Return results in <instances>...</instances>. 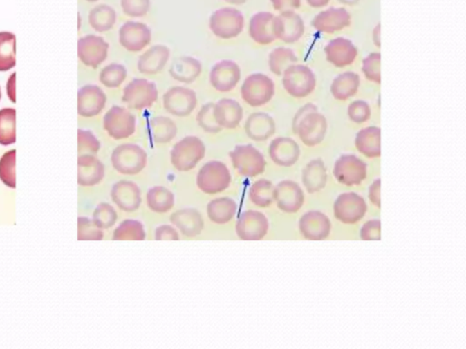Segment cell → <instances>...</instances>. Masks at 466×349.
<instances>
[{"label":"cell","instance_id":"obj_23","mask_svg":"<svg viewBox=\"0 0 466 349\" xmlns=\"http://www.w3.org/2000/svg\"><path fill=\"white\" fill-rule=\"evenodd\" d=\"M111 197L119 209L125 212H133L142 204V193L137 184L129 180H120L112 187Z\"/></svg>","mask_w":466,"mask_h":349},{"label":"cell","instance_id":"obj_3","mask_svg":"<svg viewBox=\"0 0 466 349\" xmlns=\"http://www.w3.org/2000/svg\"><path fill=\"white\" fill-rule=\"evenodd\" d=\"M205 152V145L200 138L188 135L175 144L171 151V162L180 172L189 171L203 160Z\"/></svg>","mask_w":466,"mask_h":349},{"label":"cell","instance_id":"obj_27","mask_svg":"<svg viewBox=\"0 0 466 349\" xmlns=\"http://www.w3.org/2000/svg\"><path fill=\"white\" fill-rule=\"evenodd\" d=\"M171 222L179 229L183 236L188 238H195L201 235L204 227L203 216L194 209L178 210L171 216Z\"/></svg>","mask_w":466,"mask_h":349},{"label":"cell","instance_id":"obj_40","mask_svg":"<svg viewBox=\"0 0 466 349\" xmlns=\"http://www.w3.org/2000/svg\"><path fill=\"white\" fill-rule=\"evenodd\" d=\"M297 62L295 52L288 48H275L269 55L270 70L276 76H283V72Z\"/></svg>","mask_w":466,"mask_h":349},{"label":"cell","instance_id":"obj_26","mask_svg":"<svg viewBox=\"0 0 466 349\" xmlns=\"http://www.w3.org/2000/svg\"><path fill=\"white\" fill-rule=\"evenodd\" d=\"M244 129L251 140L261 142L268 140L275 134L276 124L269 114L256 112L247 118Z\"/></svg>","mask_w":466,"mask_h":349},{"label":"cell","instance_id":"obj_49","mask_svg":"<svg viewBox=\"0 0 466 349\" xmlns=\"http://www.w3.org/2000/svg\"><path fill=\"white\" fill-rule=\"evenodd\" d=\"M381 54L371 53L362 60V71L367 80L371 82L381 84Z\"/></svg>","mask_w":466,"mask_h":349},{"label":"cell","instance_id":"obj_8","mask_svg":"<svg viewBox=\"0 0 466 349\" xmlns=\"http://www.w3.org/2000/svg\"><path fill=\"white\" fill-rule=\"evenodd\" d=\"M209 28L218 39H234L243 30L244 17L236 8H221L212 14L209 19Z\"/></svg>","mask_w":466,"mask_h":349},{"label":"cell","instance_id":"obj_34","mask_svg":"<svg viewBox=\"0 0 466 349\" xmlns=\"http://www.w3.org/2000/svg\"><path fill=\"white\" fill-rule=\"evenodd\" d=\"M203 71V66L192 57H180L172 62L169 69V75L181 83L191 84L196 80Z\"/></svg>","mask_w":466,"mask_h":349},{"label":"cell","instance_id":"obj_51","mask_svg":"<svg viewBox=\"0 0 466 349\" xmlns=\"http://www.w3.org/2000/svg\"><path fill=\"white\" fill-rule=\"evenodd\" d=\"M103 232L93 220L87 218H79V240H102Z\"/></svg>","mask_w":466,"mask_h":349},{"label":"cell","instance_id":"obj_62","mask_svg":"<svg viewBox=\"0 0 466 349\" xmlns=\"http://www.w3.org/2000/svg\"><path fill=\"white\" fill-rule=\"evenodd\" d=\"M88 1H97V0H88Z\"/></svg>","mask_w":466,"mask_h":349},{"label":"cell","instance_id":"obj_42","mask_svg":"<svg viewBox=\"0 0 466 349\" xmlns=\"http://www.w3.org/2000/svg\"><path fill=\"white\" fill-rule=\"evenodd\" d=\"M16 37L10 32H0V71H8L16 65Z\"/></svg>","mask_w":466,"mask_h":349},{"label":"cell","instance_id":"obj_32","mask_svg":"<svg viewBox=\"0 0 466 349\" xmlns=\"http://www.w3.org/2000/svg\"><path fill=\"white\" fill-rule=\"evenodd\" d=\"M355 148L368 158L381 157V129L378 126H367L356 135Z\"/></svg>","mask_w":466,"mask_h":349},{"label":"cell","instance_id":"obj_18","mask_svg":"<svg viewBox=\"0 0 466 349\" xmlns=\"http://www.w3.org/2000/svg\"><path fill=\"white\" fill-rule=\"evenodd\" d=\"M241 80V68L232 60L216 63L209 75V82L216 91L229 92L236 88Z\"/></svg>","mask_w":466,"mask_h":349},{"label":"cell","instance_id":"obj_14","mask_svg":"<svg viewBox=\"0 0 466 349\" xmlns=\"http://www.w3.org/2000/svg\"><path fill=\"white\" fill-rule=\"evenodd\" d=\"M196 106V93L192 89L184 86H172L163 96L164 109L174 116H189Z\"/></svg>","mask_w":466,"mask_h":349},{"label":"cell","instance_id":"obj_5","mask_svg":"<svg viewBox=\"0 0 466 349\" xmlns=\"http://www.w3.org/2000/svg\"><path fill=\"white\" fill-rule=\"evenodd\" d=\"M283 86L290 96L303 99L315 91L316 77L306 65H292L283 72Z\"/></svg>","mask_w":466,"mask_h":349},{"label":"cell","instance_id":"obj_39","mask_svg":"<svg viewBox=\"0 0 466 349\" xmlns=\"http://www.w3.org/2000/svg\"><path fill=\"white\" fill-rule=\"evenodd\" d=\"M116 12L108 5L97 6L91 11L88 16L91 27L97 32L111 30L116 23Z\"/></svg>","mask_w":466,"mask_h":349},{"label":"cell","instance_id":"obj_59","mask_svg":"<svg viewBox=\"0 0 466 349\" xmlns=\"http://www.w3.org/2000/svg\"><path fill=\"white\" fill-rule=\"evenodd\" d=\"M380 28H381L380 27V25L377 26L373 34V43H375L376 47L378 48L381 47V37H380L381 36V30H380Z\"/></svg>","mask_w":466,"mask_h":349},{"label":"cell","instance_id":"obj_17","mask_svg":"<svg viewBox=\"0 0 466 349\" xmlns=\"http://www.w3.org/2000/svg\"><path fill=\"white\" fill-rule=\"evenodd\" d=\"M274 201L284 213H296L304 203V193L295 181L283 180L274 187Z\"/></svg>","mask_w":466,"mask_h":349},{"label":"cell","instance_id":"obj_7","mask_svg":"<svg viewBox=\"0 0 466 349\" xmlns=\"http://www.w3.org/2000/svg\"><path fill=\"white\" fill-rule=\"evenodd\" d=\"M233 167L244 178H255L266 169L263 155L252 145L236 146L230 152Z\"/></svg>","mask_w":466,"mask_h":349},{"label":"cell","instance_id":"obj_53","mask_svg":"<svg viewBox=\"0 0 466 349\" xmlns=\"http://www.w3.org/2000/svg\"><path fill=\"white\" fill-rule=\"evenodd\" d=\"M123 12L127 16L133 17H144L148 13L151 1L149 0H122Z\"/></svg>","mask_w":466,"mask_h":349},{"label":"cell","instance_id":"obj_13","mask_svg":"<svg viewBox=\"0 0 466 349\" xmlns=\"http://www.w3.org/2000/svg\"><path fill=\"white\" fill-rule=\"evenodd\" d=\"M235 230L241 240H261L268 233V218L256 210H247L239 216Z\"/></svg>","mask_w":466,"mask_h":349},{"label":"cell","instance_id":"obj_47","mask_svg":"<svg viewBox=\"0 0 466 349\" xmlns=\"http://www.w3.org/2000/svg\"><path fill=\"white\" fill-rule=\"evenodd\" d=\"M16 150L5 153L0 160V180L11 189L16 187Z\"/></svg>","mask_w":466,"mask_h":349},{"label":"cell","instance_id":"obj_24","mask_svg":"<svg viewBox=\"0 0 466 349\" xmlns=\"http://www.w3.org/2000/svg\"><path fill=\"white\" fill-rule=\"evenodd\" d=\"M269 155L272 162L277 166L290 167L297 162L301 149L292 138L279 137L270 142Z\"/></svg>","mask_w":466,"mask_h":349},{"label":"cell","instance_id":"obj_12","mask_svg":"<svg viewBox=\"0 0 466 349\" xmlns=\"http://www.w3.org/2000/svg\"><path fill=\"white\" fill-rule=\"evenodd\" d=\"M364 198L356 193H344L333 205V213L339 221L345 225L357 223L367 212Z\"/></svg>","mask_w":466,"mask_h":349},{"label":"cell","instance_id":"obj_22","mask_svg":"<svg viewBox=\"0 0 466 349\" xmlns=\"http://www.w3.org/2000/svg\"><path fill=\"white\" fill-rule=\"evenodd\" d=\"M324 53L327 62L339 68L352 65L358 56L357 48L350 39L344 37L330 40L325 46Z\"/></svg>","mask_w":466,"mask_h":349},{"label":"cell","instance_id":"obj_46","mask_svg":"<svg viewBox=\"0 0 466 349\" xmlns=\"http://www.w3.org/2000/svg\"><path fill=\"white\" fill-rule=\"evenodd\" d=\"M214 106L215 104L212 102L205 104L201 106L196 116L198 126H201L207 133H218L223 129L215 120Z\"/></svg>","mask_w":466,"mask_h":349},{"label":"cell","instance_id":"obj_61","mask_svg":"<svg viewBox=\"0 0 466 349\" xmlns=\"http://www.w3.org/2000/svg\"><path fill=\"white\" fill-rule=\"evenodd\" d=\"M226 1L234 3V4H241V3L245 2L246 0H226Z\"/></svg>","mask_w":466,"mask_h":349},{"label":"cell","instance_id":"obj_9","mask_svg":"<svg viewBox=\"0 0 466 349\" xmlns=\"http://www.w3.org/2000/svg\"><path fill=\"white\" fill-rule=\"evenodd\" d=\"M159 96L157 86L145 79H135L123 89L122 101L136 111L149 109Z\"/></svg>","mask_w":466,"mask_h":349},{"label":"cell","instance_id":"obj_31","mask_svg":"<svg viewBox=\"0 0 466 349\" xmlns=\"http://www.w3.org/2000/svg\"><path fill=\"white\" fill-rule=\"evenodd\" d=\"M273 21L274 16L272 14L268 12L255 14L250 21V37L258 44H270L276 39L273 33Z\"/></svg>","mask_w":466,"mask_h":349},{"label":"cell","instance_id":"obj_60","mask_svg":"<svg viewBox=\"0 0 466 349\" xmlns=\"http://www.w3.org/2000/svg\"><path fill=\"white\" fill-rule=\"evenodd\" d=\"M328 1H329V0H309L310 5L315 6V7H320V6H324L326 4Z\"/></svg>","mask_w":466,"mask_h":349},{"label":"cell","instance_id":"obj_44","mask_svg":"<svg viewBox=\"0 0 466 349\" xmlns=\"http://www.w3.org/2000/svg\"><path fill=\"white\" fill-rule=\"evenodd\" d=\"M146 238V232L142 223L140 221L128 220L123 221L119 227L115 229L112 239L115 241L120 240H136L142 241Z\"/></svg>","mask_w":466,"mask_h":349},{"label":"cell","instance_id":"obj_10","mask_svg":"<svg viewBox=\"0 0 466 349\" xmlns=\"http://www.w3.org/2000/svg\"><path fill=\"white\" fill-rule=\"evenodd\" d=\"M136 117L122 106H114L103 118V126L115 140H125L136 131Z\"/></svg>","mask_w":466,"mask_h":349},{"label":"cell","instance_id":"obj_20","mask_svg":"<svg viewBox=\"0 0 466 349\" xmlns=\"http://www.w3.org/2000/svg\"><path fill=\"white\" fill-rule=\"evenodd\" d=\"M299 229L304 238L308 240H324L330 236L332 223L324 213L313 210L301 216Z\"/></svg>","mask_w":466,"mask_h":349},{"label":"cell","instance_id":"obj_6","mask_svg":"<svg viewBox=\"0 0 466 349\" xmlns=\"http://www.w3.org/2000/svg\"><path fill=\"white\" fill-rule=\"evenodd\" d=\"M244 102L253 108L266 105L275 94V84L270 77L261 73L250 75L241 89Z\"/></svg>","mask_w":466,"mask_h":349},{"label":"cell","instance_id":"obj_56","mask_svg":"<svg viewBox=\"0 0 466 349\" xmlns=\"http://www.w3.org/2000/svg\"><path fill=\"white\" fill-rule=\"evenodd\" d=\"M369 200L377 207H381V180H375L369 189Z\"/></svg>","mask_w":466,"mask_h":349},{"label":"cell","instance_id":"obj_11","mask_svg":"<svg viewBox=\"0 0 466 349\" xmlns=\"http://www.w3.org/2000/svg\"><path fill=\"white\" fill-rule=\"evenodd\" d=\"M333 173L339 183L358 186L366 180L367 165L355 155H344L336 161Z\"/></svg>","mask_w":466,"mask_h":349},{"label":"cell","instance_id":"obj_35","mask_svg":"<svg viewBox=\"0 0 466 349\" xmlns=\"http://www.w3.org/2000/svg\"><path fill=\"white\" fill-rule=\"evenodd\" d=\"M361 79L355 72H344L333 79L330 93L336 100L345 101L355 97L359 91Z\"/></svg>","mask_w":466,"mask_h":349},{"label":"cell","instance_id":"obj_21","mask_svg":"<svg viewBox=\"0 0 466 349\" xmlns=\"http://www.w3.org/2000/svg\"><path fill=\"white\" fill-rule=\"evenodd\" d=\"M107 97L100 86L87 85L82 86L77 95V111L80 116L92 117L104 109Z\"/></svg>","mask_w":466,"mask_h":349},{"label":"cell","instance_id":"obj_19","mask_svg":"<svg viewBox=\"0 0 466 349\" xmlns=\"http://www.w3.org/2000/svg\"><path fill=\"white\" fill-rule=\"evenodd\" d=\"M273 33L276 39L288 44L297 42L304 33L303 19L297 14L286 11L281 15L274 17Z\"/></svg>","mask_w":466,"mask_h":349},{"label":"cell","instance_id":"obj_50","mask_svg":"<svg viewBox=\"0 0 466 349\" xmlns=\"http://www.w3.org/2000/svg\"><path fill=\"white\" fill-rule=\"evenodd\" d=\"M348 117L355 124L367 122L372 116V109L364 100H355L348 106Z\"/></svg>","mask_w":466,"mask_h":349},{"label":"cell","instance_id":"obj_58","mask_svg":"<svg viewBox=\"0 0 466 349\" xmlns=\"http://www.w3.org/2000/svg\"><path fill=\"white\" fill-rule=\"evenodd\" d=\"M7 91L8 97L13 103L16 102V73H13L8 80Z\"/></svg>","mask_w":466,"mask_h":349},{"label":"cell","instance_id":"obj_41","mask_svg":"<svg viewBox=\"0 0 466 349\" xmlns=\"http://www.w3.org/2000/svg\"><path fill=\"white\" fill-rule=\"evenodd\" d=\"M274 186L268 180H259L252 185L250 200L259 207H268L274 201Z\"/></svg>","mask_w":466,"mask_h":349},{"label":"cell","instance_id":"obj_54","mask_svg":"<svg viewBox=\"0 0 466 349\" xmlns=\"http://www.w3.org/2000/svg\"><path fill=\"white\" fill-rule=\"evenodd\" d=\"M360 236L362 240L364 241L381 240V221L378 219L367 221L362 226Z\"/></svg>","mask_w":466,"mask_h":349},{"label":"cell","instance_id":"obj_29","mask_svg":"<svg viewBox=\"0 0 466 349\" xmlns=\"http://www.w3.org/2000/svg\"><path fill=\"white\" fill-rule=\"evenodd\" d=\"M79 184L92 187L102 182L105 176V167L102 161L94 155H82L79 157Z\"/></svg>","mask_w":466,"mask_h":349},{"label":"cell","instance_id":"obj_43","mask_svg":"<svg viewBox=\"0 0 466 349\" xmlns=\"http://www.w3.org/2000/svg\"><path fill=\"white\" fill-rule=\"evenodd\" d=\"M16 142V111L3 109L0 111V144L11 145Z\"/></svg>","mask_w":466,"mask_h":349},{"label":"cell","instance_id":"obj_57","mask_svg":"<svg viewBox=\"0 0 466 349\" xmlns=\"http://www.w3.org/2000/svg\"><path fill=\"white\" fill-rule=\"evenodd\" d=\"M276 10H284L286 8H297L299 0H272Z\"/></svg>","mask_w":466,"mask_h":349},{"label":"cell","instance_id":"obj_36","mask_svg":"<svg viewBox=\"0 0 466 349\" xmlns=\"http://www.w3.org/2000/svg\"><path fill=\"white\" fill-rule=\"evenodd\" d=\"M178 128L171 118L158 116L152 117L148 125L149 138L157 144L171 142L176 137Z\"/></svg>","mask_w":466,"mask_h":349},{"label":"cell","instance_id":"obj_4","mask_svg":"<svg viewBox=\"0 0 466 349\" xmlns=\"http://www.w3.org/2000/svg\"><path fill=\"white\" fill-rule=\"evenodd\" d=\"M196 183L198 189L205 194H218L225 191L231 185V173L225 164L220 161H211L198 171Z\"/></svg>","mask_w":466,"mask_h":349},{"label":"cell","instance_id":"obj_15","mask_svg":"<svg viewBox=\"0 0 466 349\" xmlns=\"http://www.w3.org/2000/svg\"><path fill=\"white\" fill-rule=\"evenodd\" d=\"M109 45L102 37L88 35L82 37L77 44L79 57L83 64L97 68L107 59Z\"/></svg>","mask_w":466,"mask_h":349},{"label":"cell","instance_id":"obj_33","mask_svg":"<svg viewBox=\"0 0 466 349\" xmlns=\"http://www.w3.org/2000/svg\"><path fill=\"white\" fill-rule=\"evenodd\" d=\"M303 184L310 194H315L324 189L327 184L328 174L323 160H310L303 170Z\"/></svg>","mask_w":466,"mask_h":349},{"label":"cell","instance_id":"obj_30","mask_svg":"<svg viewBox=\"0 0 466 349\" xmlns=\"http://www.w3.org/2000/svg\"><path fill=\"white\" fill-rule=\"evenodd\" d=\"M351 24V17L346 10L330 8L319 14L313 19V25L319 32L332 34L338 32Z\"/></svg>","mask_w":466,"mask_h":349},{"label":"cell","instance_id":"obj_55","mask_svg":"<svg viewBox=\"0 0 466 349\" xmlns=\"http://www.w3.org/2000/svg\"><path fill=\"white\" fill-rule=\"evenodd\" d=\"M155 239L156 240H180V236L177 230L169 225H162L155 230Z\"/></svg>","mask_w":466,"mask_h":349},{"label":"cell","instance_id":"obj_48","mask_svg":"<svg viewBox=\"0 0 466 349\" xmlns=\"http://www.w3.org/2000/svg\"><path fill=\"white\" fill-rule=\"evenodd\" d=\"M118 214L114 207L108 203H102L93 213V222L100 229H108L116 223Z\"/></svg>","mask_w":466,"mask_h":349},{"label":"cell","instance_id":"obj_37","mask_svg":"<svg viewBox=\"0 0 466 349\" xmlns=\"http://www.w3.org/2000/svg\"><path fill=\"white\" fill-rule=\"evenodd\" d=\"M237 212V204L230 198H218L207 206L209 220L215 224L224 225L231 221Z\"/></svg>","mask_w":466,"mask_h":349},{"label":"cell","instance_id":"obj_52","mask_svg":"<svg viewBox=\"0 0 466 349\" xmlns=\"http://www.w3.org/2000/svg\"><path fill=\"white\" fill-rule=\"evenodd\" d=\"M100 143L92 132L79 129V153L82 155H96Z\"/></svg>","mask_w":466,"mask_h":349},{"label":"cell","instance_id":"obj_63","mask_svg":"<svg viewBox=\"0 0 466 349\" xmlns=\"http://www.w3.org/2000/svg\"><path fill=\"white\" fill-rule=\"evenodd\" d=\"M0 99H1V91H0Z\"/></svg>","mask_w":466,"mask_h":349},{"label":"cell","instance_id":"obj_45","mask_svg":"<svg viewBox=\"0 0 466 349\" xmlns=\"http://www.w3.org/2000/svg\"><path fill=\"white\" fill-rule=\"evenodd\" d=\"M127 69L124 66L111 63L106 66L100 74V82L108 88H117L125 82Z\"/></svg>","mask_w":466,"mask_h":349},{"label":"cell","instance_id":"obj_1","mask_svg":"<svg viewBox=\"0 0 466 349\" xmlns=\"http://www.w3.org/2000/svg\"><path fill=\"white\" fill-rule=\"evenodd\" d=\"M327 129L326 117L318 111L315 104L308 103L301 106L293 117V133L297 135L301 142L310 148L323 142Z\"/></svg>","mask_w":466,"mask_h":349},{"label":"cell","instance_id":"obj_16","mask_svg":"<svg viewBox=\"0 0 466 349\" xmlns=\"http://www.w3.org/2000/svg\"><path fill=\"white\" fill-rule=\"evenodd\" d=\"M151 30L140 22H126L119 31V41L129 52H140L151 42Z\"/></svg>","mask_w":466,"mask_h":349},{"label":"cell","instance_id":"obj_2","mask_svg":"<svg viewBox=\"0 0 466 349\" xmlns=\"http://www.w3.org/2000/svg\"><path fill=\"white\" fill-rule=\"evenodd\" d=\"M148 155L145 150L132 143L122 144L113 150L111 154L112 167L120 174L138 175L147 165Z\"/></svg>","mask_w":466,"mask_h":349},{"label":"cell","instance_id":"obj_25","mask_svg":"<svg viewBox=\"0 0 466 349\" xmlns=\"http://www.w3.org/2000/svg\"><path fill=\"white\" fill-rule=\"evenodd\" d=\"M214 114L221 128L233 129L237 128L243 120V109L238 101L223 99L215 104Z\"/></svg>","mask_w":466,"mask_h":349},{"label":"cell","instance_id":"obj_38","mask_svg":"<svg viewBox=\"0 0 466 349\" xmlns=\"http://www.w3.org/2000/svg\"><path fill=\"white\" fill-rule=\"evenodd\" d=\"M146 201L147 206L151 211L162 214L172 209L175 204V198L171 190L162 186H157L148 190Z\"/></svg>","mask_w":466,"mask_h":349},{"label":"cell","instance_id":"obj_28","mask_svg":"<svg viewBox=\"0 0 466 349\" xmlns=\"http://www.w3.org/2000/svg\"><path fill=\"white\" fill-rule=\"evenodd\" d=\"M171 50L166 46H153L146 50L138 60V69L144 75H156L169 62Z\"/></svg>","mask_w":466,"mask_h":349}]
</instances>
